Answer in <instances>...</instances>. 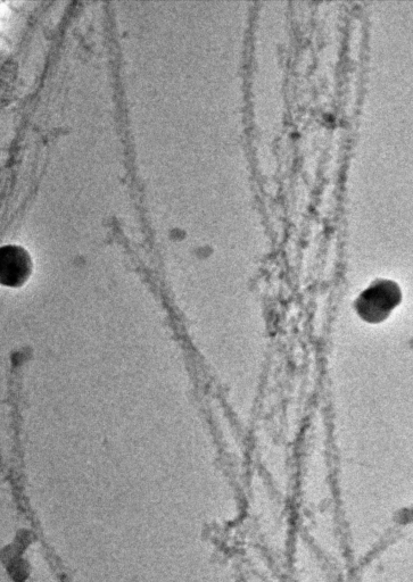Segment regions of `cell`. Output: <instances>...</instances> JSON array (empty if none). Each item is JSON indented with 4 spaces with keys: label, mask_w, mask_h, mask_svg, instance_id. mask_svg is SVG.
<instances>
[{
    "label": "cell",
    "mask_w": 413,
    "mask_h": 582,
    "mask_svg": "<svg viewBox=\"0 0 413 582\" xmlns=\"http://www.w3.org/2000/svg\"><path fill=\"white\" fill-rule=\"evenodd\" d=\"M401 302V290L392 281H379L358 299L360 317L369 323L384 321Z\"/></svg>",
    "instance_id": "obj_1"
},
{
    "label": "cell",
    "mask_w": 413,
    "mask_h": 582,
    "mask_svg": "<svg viewBox=\"0 0 413 582\" xmlns=\"http://www.w3.org/2000/svg\"><path fill=\"white\" fill-rule=\"evenodd\" d=\"M32 261L29 253L21 246L6 245L0 249V280L2 285L19 288L31 276Z\"/></svg>",
    "instance_id": "obj_2"
}]
</instances>
